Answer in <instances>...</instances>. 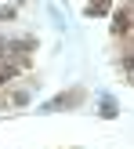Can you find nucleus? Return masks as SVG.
<instances>
[{
	"label": "nucleus",
	"mask_w": 134,
	"mask_h": 149,
	"mask_svg": "<svg viewBox=\"0 0 134 149\" xmlns=\"http://www.w3.org/2000/svg\"><path fill=\"white\" fill-rule=\"evenodd\" d=\"M80 106H87V87L73 84V87H65V91H58L55 98H47L40 106V113H73V109H80Z\"/></svg>",
	"instance_id": "1"
},
{
	"label": "nucleus",
	"mask_w": 134,
	"mask_h": 149,
	"mask_svg": "<svg viewBox=\"0 0 134 149\" xmlns=\"http://www.w3.org/2000/svg\"><path fill=\"white\" fill-rule=\"evenodd\" d=\"M4 102L11 109H26V106H33V87L26 84V80H18V84H11L4 91Z\"/></svg>",
	"instance_id": "2"
},
{
	"label": "nucleus",
	"mask_w": 134,
	"mask_h": 149,
	"mask_svg": "<svg viewBox=\"0 0 134 149\" xmlns=\"http://www.w3.org/2000/svg\"><path fill=\"white\" fill-rule=\"evenodd\" d=\"M98 116L102 120H116V116H120V102H116L113 95H102L98 98Z\"/></svg>",
	"instance_id": "3"
},
{
	"label": "nucleus",
	"mask_w": 134,
	"mask_h": 149,
	"mask_svg": "<svg viewBox=\"0 0 134 149\" xmlns=\"http://www.w3.org/2000/svg\"><path fill=\"white\" fill-rule=\"evenodd\" d=\"M18 18V4H4L0 7V22H15Z\"/></svg>",
	"instance_id": "4"
},
{
	"label": "nucleus",
	"mask_w": 134,
	"mask_h": 149,
	"mask_svg": "<svg viewBox=\"0 0 134 149\" xmlns=\"http://www.w3.org/2000/svg\"><path fill=\"white\" fill-rule=\"evenodd\" d=\"M127 84H131V87H134V73H131V77H127Z\"/></svg>",
	"instance_id": "5"
}]
</instances>
